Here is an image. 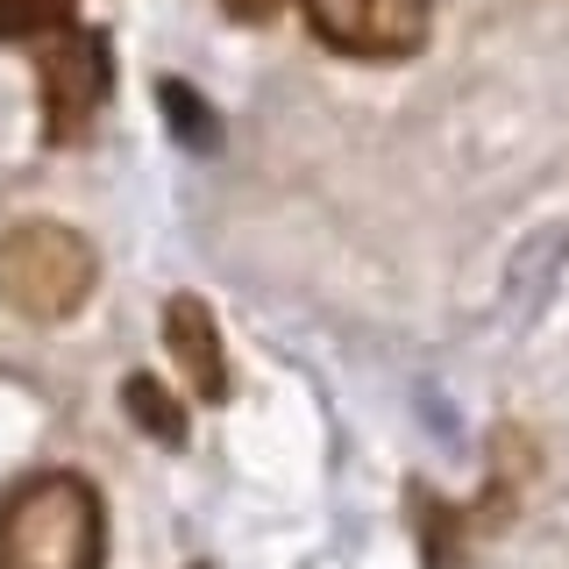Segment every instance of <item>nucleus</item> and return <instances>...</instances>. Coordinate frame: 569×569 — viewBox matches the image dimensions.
Here are the masks:
<instances>
[{
  "instance_id": "nucleus-3",
  "label": "nucleus",
  "mask_w": 569,
  "mask_h": 569,
  "mask_svg": "<svg viewBox=\"0 0 569 569\" xmlns=\"http://www.w3.org/2000/svg\"><path fill=\"white\" fill-rule=\"evenodd\" d=\"M36 86H43V136L58 142H79L93 136L100 107H107V86H114V50H107L100 29L86 22H58L50 36H36Z\"/></svg>"
},
{
  "instance_id": "nucleus-9",
  "label": "nucleus",
  "mask_w": 569,
  "mask_h": 569,
  "mask_svg": "<svg viewBox=\"0 0 569 569\" xmlns=\"http://www.w3.org/2000/svg\"><path fill=\"white\" fill-rule=\"evenodd\" d=\"M236 22H263V14H278V0H221Z\"/></svg>"
},
{
  "instance_id": "nucleus-6",
  "label": "nucleus",
  "mask_w": 569,
  "mask_h": 569,
  "mask_svg": "<svg viewBox=\"0 0 569 569\" xmlns=\"http://www.w3.org/2000/svg\"><path fill=\"white\" fill-rule=\"evenodd\" d=\"M121 413H129L150 441H164V449H186V406L171 399L164 378H150V370H129V378H121Z\"/></svg>"
},
{
  "instance_id": "nucleus-8",
  "label": "nucleus",
  "mask_w": 569,
  "mask_h": 569,
  "mask_svg": "<svg viewBox=\"0 0 569 569\" xmlns=\"http://www.w3.org/2000/svg\"><path fill=\"white\" fill-rule=\"evenodd\" d=\"M71 22V0H0V43H36Z\"/></svg>"
},
{
  "instance_id": "nucleus-1",
  "label": "nucleus",
  "mask_w": 569,
  "mask_h": 569,
  "mask_svg": "<svg viewBox=\"0 0 569 569\" xmlns=\"http://www.w3.org/2000/svg\"><path fill=\"white\" fill-rule=\"evenodd\" d=\"M107 506L86 477L36 470L0 498V569H100Z\"/></svg>"
},
{
  "instance_id": "nucleus-2",
  "label": "nucleus",
  "mask_w": 569,
  "mask_h": 569,
  "mask_svg": "<svg viewBox=\"0 0 569 569\" xmlns=\"http://www.w3.org/2000/svg\"><path fill=\"white\" fill-rule=\"evenodd\" d=\"M100 284V257L79 228L64 221H22L0 236V307L50 328V320H71L93 299Z\"/></svg>"
},
{
  "instance_id": "nucleus-4",
  "label": "nucleus",
  "mask_w": 569,
  "mask_h": 569,
  "mask_svg": "<svg viewBox=\"0 0 569 569\" xmlns=\"http://www.w3.org/2000/svg\"><path fill=\"white\" fill-rule=\"evenodd\" d=\"M307 22L342 58H413L427 43V0H307Z\"/></svg>"
},
{
  "instance_id": "nucleus-5",
  "label": "nucleus",
  "mask_w": 569,
  "mask_h": 569,
  "mask_svg": "<svg viewBox=\"0 0 569 569\" xmlns=\"http://www.w3.org/2000/svg\"><path fill=\"white\" fill-rule=\"evenodd\" d=\"M164 349H171V363L186 370L192 399H207V406L228 399V349H221V328H213L207 299L178 292L164 307Z\"/></svg>"
},
{
  "instance_id": "nucleus-7",
  "label": "nucleus",
  "mask_w": 569,
  "mask_h": 569,
  "mask_svg": "<svg viewBox=\"0 0 569 569\" xmlns=\"http://www.w3.org/2000/svg\"><path fill=\"white\" fill-rule=\"evenodd\" d=\"M157 100H164V114H171V129H178V142H186V150H213V142H221L213 107L192 93L186 79H164V86H157Z\"/></svg>"
}]
</instances>
